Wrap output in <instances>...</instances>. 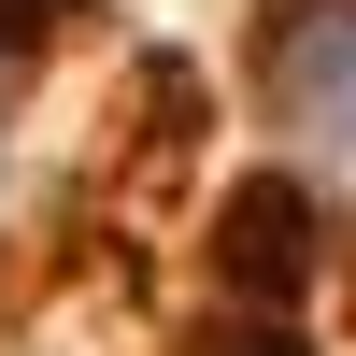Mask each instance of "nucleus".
I'll use <instances>...</instances> for the list:
<instances>
[{"instance_id":"1","label":"nucleus","mask_w":356,"mask_h":356,"mask_svg":"<svg viewBox=\"0 0 356 356\" xmlns=\"http://www.w3.org/2000/svg\"><path fill=\"white\" fill-rule=\"evenodd\" d=\"M271 86H285V114H300V129L356 143V15H342V0L285 15V43H271Z\"/></svg>"},{"instance_id":"3","label":"nucleus","mask_w":356,"mask_h":356,"mask_svg":"<svg viewBox=\"0 0 356 356\" xmlns=\"http://www.w3.org/2000/svg\"><path fill=\"white\" fill-rule=\"evenodd\" d=\"M214 356H300V342H285V328H228Z\"/></svg>"},{"instance_id":"2","label":"nucleus","mask_w":356,"mask_h":356,"mask_svg":"<svg viewBox=\"0 0 356 356\" xmlns=\"http://www.w3.org/2000/svg\"><path fill=\"white\" fill-rule=\"evenodd\" d=\"M300 271H314V200L300 186H243V200H228V285L285 300Z\"/></svg>"}]
</instances>
